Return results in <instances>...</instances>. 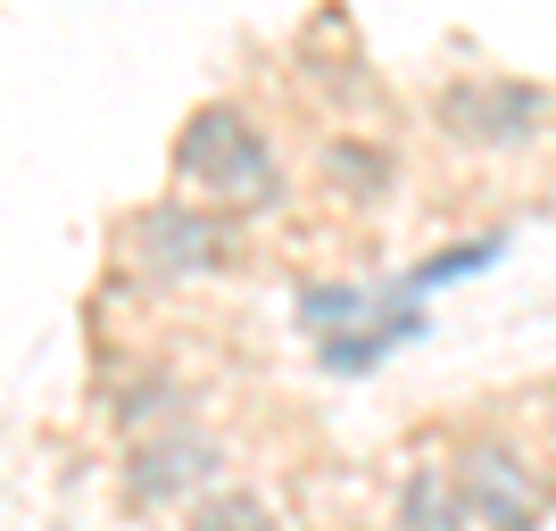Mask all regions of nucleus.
I'll list each match as a JSON object with an SVG mask.
<instances>
[{"label":"nucleus","mask_w":556,"mask_h":531,"mask_svg":"<svg viewBox=\"0 0 556 531\" xmlns=\"http://www.w3.org/2000/svg\"><path fill=\"white\" fill-rule=\"evenodd\" d=\"M175 175H184L216 216H241V208H275L282 200V159L275 141L257 134L232 100H208V109L184 116V141H175Z\"/></svg>","instance_id":"1"},{"label":"nucleus","mask_w":556,"mask_h":531,"mask_svg":"<svg viewBox=\"0 0 556 531\" xmlns=\"http://www.w3.org/2000/svg\"><path fill=\"white\" fill-rule=\"evenodd\" d=\"M548 109H556V92H540L523 75H457V84L432 100L441 134L465 141V150H532Z\"/></svg>","instance_id":"2"},{"label":"nucleus","mask_w":556,"mask_h":531,"mask_svg":"<svg viewBox=\"0 0 556 531\" xmlns=\"http://www.w3.org/2000/svg\"><path fill=\"white\" fill-rule=\"evenodd\" d=\"M225 473V440L208 423H166V432L134 440V457H125V507L141 515H166V507H200Z\"/></svg>","instance_id":"3"},{"label":"nucleus","mask_w":556,"mask_h":531,"mask_svg":"<svg viewBox=\"0 0 556 531\" xmlns=\"http://www.w3.org/2000/svg\"><path fill=\"white\" fill-rule=\"evenodd\" d=\"M232 250V225L208 200H159L125 225V257H134L150 282H208Z\"/></svg>","instance_id":"4"},{"label":"nucleus","mask_w":556,"mask_h":531,"mask_svg":"<svg viewBox=\"0 0 556 531\" xmlns=\"http://www.w3.org/2000/svg\"><path fill=\"white\" fill-rule=\"evenodd\" d=\"M448 465H457V490H465L473 531H540V515H548V482L532 473V457H523L507 432H473Z\"/></svg>","instance_id":"5"},{"label":"nucleus","mask_w":556,"mask_h":531,"mask_svg":"<svg viewBox=\"0 0 556 531\" xmlns=\"http://www.w3.org/2000/svg\"><path fill=\"white\" fill-rule=\"evenodd\" d=\"M391 531H473L465 515V490H457V465H407L391 490Z\"/></svg>","instance_id":"6"},{"label":"nucleus","mask_w":556,"mask_h":531,"mask_svg":"<svg viewBox=\"0 0 556 531\" xmlns=\"http://www.w3.org/2000/svg\"><path fill=\"white\" fill-rule=\"evenodd\" d=\"M300 324L316 332V341H332V332H357V324L382 316V291H366V282H300Z\"/></svg>","instance_id":"7"},{"label":"nucleus","mask_w":556,"mask_h":531,"mask_svg":"<svg viewBox=\"0 0 556 531\" xmlns=\"http://www.w3.org/2000/svg\"><path fill=\"white\" fill-rule=\"evenodd\" d=\"M184 531H282V515H275V498L257 482H225V490H208V498L191 507Z\"/></svg>","instance_id":"8"},{"label":"nucleus","mask_w":556,"mask_h":531,"mask_svg":"<svg viewBox=\"0 0 556 531\" xmlns=\"http://www.w3.org/2000/svg\"><path fill=\"white\" fill-rule=\"evenodd\" d=\"M325 175L349 184V191H366V200H382V191H391V150L366 141V134H332L325 141Z\"/></svg>","instance_id":"9"},{"label":"nucleus","mask_w":556,"mask_h":531,"mask_svg":"<svg viewBox=\"0 0 556 531\" xmlns=\"http://www.w3.org/2000/svg\"><path fill=\"white\" fill-rule=\"evenodd\" d=\"M490 257H498V241H457V250H441V257H424V266H407V275H399V300H424V291H441V282L473 275V266H490Z\"/></svg>","instance_id":"10"}]
</instances>
